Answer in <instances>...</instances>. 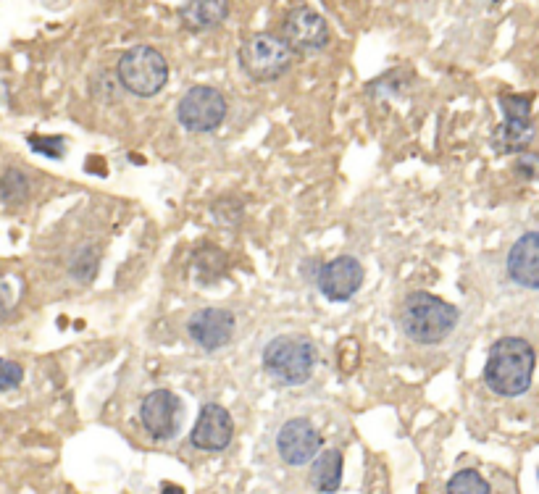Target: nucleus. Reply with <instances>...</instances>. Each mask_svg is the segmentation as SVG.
Returning a JSON list of instances; mask_svg holds the SVG:
<instances>
[{
	"label": "nucleus",
	"mask_w": 539,
	"mask_h": 494,
	"mask_svg": "<svg viewBox=\"0 0 539 494\" xmlns=\"http://www.w3.org/2000/svg\"><path fill=\"white\" fill-rule=\"evenodd\" d=\"M534 350L521 337L497 339L484 366V382L500 397H518L532 387Z\"/></svg>",
	"instance_id": "obj_1"
},
{
	"label": "nucleus",
	"mask_w": 539,
	"mask_h": 494,
	"mask_svg": "<svg viewBox=\"0 0 539 494\" xmlns=\"http://www.w3.org/2000/svg\"><path fill=\"white\" fill-rule=\"evenodd\" d=\"M400 321H403V332L408 334V339L419 342V345H437L455 329L458 311L442 297L429 295V292H413L405 297Z\"/></svg>",
	"instance_id": "obj_2"
},
{
	"label": "nucleus",
	"mask_w": 539,
	"mask_h": 494,
	"mask_svg": "<svg viewBox=\"0 0 539 494\" xmlns=\"http://www.w3.org/2000/svg\"><path fill=\"white\" fill-rule=\"evenodd\" d=\"M316 366V350L311 339L305 337H277L263 353V368L269 371L277 382L298 387L311 379Z\"/></svg>",
	"instance_id": "obj_3"
},
{
	"label": "nucleus",
	"mask_w": 539,
	"mask_h": 494,
	"mask_svg": "<svg viewBox=\"0 0 539 494\" xmlns=\"http://www.w3.org/2000/svg\"><path fill=\"white\" fill-rule=\"evenodd\" d=\"M116 77L132 95L140 98H150L164 90L166 79H169V64L166 58L150 45H137V48L127 50L119 58L116 66Z\"/></svg>",
	"instance_id": "obj_4"
},
{
	"label": "nucleus",
	"mask_w": 539,
	"mask_h": 494,
	"mask_svg": "<svg viewBox=\"0 0 539 494\" xmlns=\"http://www.w3.org/2000/svg\"><path fill=\"white\" fill-rule=\"evenodd\" d=\"M240 66L256 82H274L292 66V48L282 37L253 35L240 48Z\"/></svg>",
	"instance_id": "obj_5"
},
{
	"label": "nucleus",
	"mask_w": 539,
	"mask_h": 494,
	"mask_svg": "<svg viewBox=\"0 0 539 494\" xmlns=\"http://www.w3.org/2000/svg\"><path fill=\"white\" fill-rule=\"evenodd\" d=\"M179 124L187 132H213L227 119V98L216 87L198 85L179 100Z\"/></svg>",
	"instance_id": "obj_6"
},
{
	"label": "nucleus",
	"mask_w": 539,
	"mask_h": 494,
	"mask_svg": "<svg viewBox=\"0 0 539 494\" xmlns=\"http://www.w3.org/2000/svg\"><path fill=\"white\" fill-rule=\"evenodd\" d=\"M500 108L505 113V121L503 127L497 129V150L518 153L534 137L532 98L529 95H503L500 98Z\"/></svg>",
	"instance_id": "obj_7"
},
{
	"label": "nucleus",
	"mask_w": 539,
	"mask_h": 494,
	"mask_svg": "<svg viewBox=\"0 0 539 494\" xmlns=\"http://www.w3.org/2000/svg\"><path fill=\"white\" fill-rule=\"evenodd\" d=\"M187 334L206 353H216L235 334V316L221 308H203L187 321Z\"/></svg>",
	"instance_id": "obj_8"
},
{
	"label": "nucleus",
	"mask_w": 539,
	"mask_h": 494,
	"mask_svg": "<svg viewBox=\"0 0 539 494\" xmlns=\"http://www.w3.org/2000/svg\"><path fill=\"white\" fill-rule=\"evenodd\" d=\"M363 284V266L350 255H340L319 271L321 295L332 303H345Z\"/></svg>",
	"instance_id": "obj_9"
},
{
	"label": "nucleus",
	"mask_w": 539,
	"mask_h": 494,
	"mask_svg": "<svg viewBox=\"0 0 539 494\" xmlns=\"http://www.w3.org/2000/svg\"><path fill=\"white\" fill-rule=\"evenodd\" d=\"M279 455H282L290 466H305L311 463L321 450V437L319 431L313 429L311 421L305 418H292L279 429L277 437Z\"/></svg>",
	"instance_id": "obj_10"
},
{
	"label": "nucleus",
	"mask_w": 539,
	"mask_h": 494,
	"mask_svg": "<svg viewBox=\"0 0 539 494\" xmlns=\"http://www.w3.org/2000/svg\"><path fill=\"white\" fill-rule=\"evenodd\" d=\"M179 410H182V403H179V397L174 395V392H169V389H156V392H150V395L142 400V426H145L150 437H174V431H177L179 426Z\"/></svg>",
	"instance_id": "obj_11"
},
{
	"label": "nucleus",
	"mask_w": 539,
	"mask_h": 494,
	"mask_svg": "<svg viewBox=\"0 0 539 494\" xmlns=\"http://www.w3.org/2000/svg\"><path fill=\"white\" fill-rule=\"evenodd\" d=\"M232 434H235V424H232V416L227 413V408L211 403L200 410L198 421L190 431V442L198 450L221 452L232 442Z\"/></svg>",
	"instance_id": "obj_12"
},
{
	"label": "nucleus",
	"mask_w": 539,
	"mask_h": 494,
	"mask_svg": "<svg viewBox=\"0 0 539 494\" xmlns=\"http://www.w3.org/2000/svg\"><path fill=\"white\" fill-rule=\"evenodd\" d=\"M284 35H287L284 43L295 50H303V53L327 48L329 43V27L324 22V16H319L311 8L290 11L287 22H284Z\"/></svg>",
	"instance_id": "obj_13"
},
{
	"label": "nucleus",
	"mask_w": 539,
	"mask_h": 494,
	"mask_svg": "<svg viewBox=\"0 0 539 494\" xmlns=\"http://www.w3.org/2000/svg\"><path fill=\"white\" fill-rule=\"evenodd\" d=\"M508 274L516 284L539 290V232L524 234L508 253Z\"/></svg>",
	"instance_id": "obj_14"
},
{
	"label": "nucleus",
	"mask_w": 539,
	"mask_h": 494,
	"mask_svg": "<svg viewBox=\"0 0 539 494\" xmlns=\"http://www.w3.org/2000/svg\"><path fill=\"white\" fill-rule=\"evenodd\" d=\"M229 16V0H190L182 8V24L192 32L219 27Z\"/></svg>",
	"instance_id": "obj_15"
},
{
	"label": "nucleus",
	"mask_w": 539,
	"mask_h": 494,
	"mask_svg": "<svg viewBox=\"0 0 539 494\" xmlns=\"http://www.w3.org/2000/svg\"><path fill=\"white\" fill-rule=\"evenodd\" d=\"M311 481L321 494L337 492L342 484V452L327 450L316 455L311 466Z\"/></svg>",
	"instance_id": "obj_16"
},
{
	"label": "nucleus",
	"mask_w": 539,
	"mask_h": 494,
	"mask_svg": "<svg viewBox=\"0 0 539 494\" xmlns=\"http://www.w3.org/2000/svg\"><path fill=\"white\" fill-rule=\"evenodd\" d=\"M447 494H490V484L482 479V473L466 468L447 481Z\"/></svg>",
	"instance_id": "obj_17"
},
{
	"label": "nucleus",
	"mask_w": 539,
	"mask_h": 494,
	"mask_svg": "<svg viewBox=\"0 0 539 494\" xmlns=\"http://www.w3.org/2000/svg\"><path fill=\"white\" fill-rule=\"evenodd\" d=\"M29 182L24 177L22 171H6L3 177H0V200L3 203H22L27 198Z\"/></svg>",
	"instance_id": "obj_18"
},
{
	"label": "nucleus",
	"mask_w": 539,
	"mask_h": 494,
	"mask_svg": "<svg viewBox=\"0 0 539 494\" xmlns=\"http://www.w3.org/2000/svg\"><path fill=\"white\" fill-rule=\"evenodd\" d=\"M24 379V371L19 363H14V360H6L0 358V392H8V389H16L19 384H22Z\"/></svg>",
	"instance_id": "obj_19"
},
{
	"label": "nucleus",
	"mask_w": 539,
	"mask_h": 494,
	"mask_svg": "<svg viewBox=\"0 0 539 494\" xmlns=\"http://www.w3.org/2000/svg\"><path fill=\"white\" fill-rule=\"evenodd\" d=\"M35 153H43L48 158H61L64 156V140L61 137H32L29 140Z\"/></svg>",
	"instance_id": "obj_20"
},
{
	"label": "nucleus",
	"mask_w": 539,
	"mask_h": 494,
	"mask_svg": "<svg viewBox=\"0 0 539 494\" xmlns=\"http://www.w3.org/2000/svg\"><path fill=\"white\" fill-rule=\"evenodd\" d=\"M516 171L529 179L539 177V156H521L516 163Z\"/></svg>",
	"instance_id": "obj_21"
},
{
	"label": "nucleus",
	"mask_w": 539,
	"mask_h": 494,
	"mask_svg": "<svg viewBox=\"0 0 539 494\" xmlns=\"http://www.w3.org/2000/svg\"><path fill=\"white\" fill-rule=\"evenodd\" d=\"M8 308H11V300H8L6 287H3V284H0V318H6Z\"/></svg>",
	"instance_id": "obj_22"
},
{
	"label": "nucleus",
	"mask_w": 539,
	"mask_h": 494,
	"mask_svg": "<svg viewBox=\"0 0 539 494\" xmlns=\"http://www.w3.org/2000/svg\"><path fill=\"white\" fill-rule=\"evenodd\" d=\"M161 494H185V489L174 487V484H164V487H161Z\"/></svg>",
	"instance_id": "obj_23"
}]
</instances>
